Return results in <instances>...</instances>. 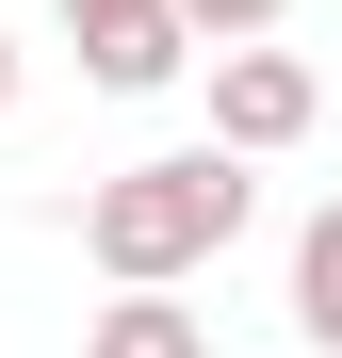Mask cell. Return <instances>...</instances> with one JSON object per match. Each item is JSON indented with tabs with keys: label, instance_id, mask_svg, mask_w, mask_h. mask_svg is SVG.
Masks as SVG:
<instances>
[{
	"label": "cell",
	"instance_id": "obj_8",
	"mask_svg": "<svg viewBox=\"0 0 342 358\" xmlns=\"http://www.w3.org/2000/svg\"><path fill=\"white\" fill-rule=\"evenodd\" d=\"M0 114H17V33H0Z\"/></svg>",
	"mask_w": 342,
	"mask_h": 358
},
{
	"label": "cell",
	"instance_id": "obj_5",
	"mask_svg": "<svg viewBox=\"0 0 342 358\" xmlns=\"http://www.w3.org/2000/svg\"><path fill=\"white\" fill-rule=\"evenodd\" d=\"M294 326H310V342L342 358V196H326V212L294 228Z\"/></svg>",
	"mask_w": 342,
	"mask_h": 358
},
{
	"label": "cell",
	"instance_id": "obj_1",
	"mask_svg": "<svg viewBox=\"0 0 342 358\" xmlns=\"http://www.w3.org/2000/svg\"><path fill=\"white\" fill-rule=\"evenodd\" d=\"M245 212H261V179L228 163V147H147V163H114L98 196H82V261L114 293H180L196 261L245 245Z\"/></svg>",
	"mask_w": 342,
	"mask_h": 358
},
{
	"label": "cell",
	"instance_id": "obj_4",
	"mask_svg": "<svg viewBox=\"0 0 342 358\" xmlns=\"http://www.w3.org/2000/svg\"><path fill=\"white\" fill-rule=\"evenodd\" d=\"M82 358H212V326L180 310V293H114V310L82 326Z\"/></svg>",
	"mask_w": 342,
	"mask_h": 358
},
{
	"label": "cell",
	"instance_id": "obj_6",
	"mask_svg": "<svg viewBox=\"0 0 342 358\" xmlns=\"http://www.w3.org/2000/svg\"><path fill=\"white\" fill-rule=\"evenodd\" d=\"M163 17H180V33H212V49H261L294 0H163Z\"/></svg>",
	"mask_w": 342,
	"mask_h": 358
},
{
	"label": "cell",
	"instance_id": "obj_3",
	"mask_svg": "<svg viewBox=\"0 0 342 358\" xmlns=\"http://www.w3.org/2000/svg\"><path fill=\"white\" fill-rule=\"evenodd\" d=\"M180 66H196V33L163 17V0H147V17H114V33H82V82H98V98H163Z\"/></svg>",
	"mask_w": 342,
	"mask_h": 358
},
{
	"label": "cell",
	"instance_id": "obj_7",
	"mask_svg": "<svg viewBox=\"0 0 342 358\" xmlns=\"http://www.w3.org/2000/svg\"><path fill=\"white\" fill-rule=\"evenodd\" d=\"M114 17H147V0H66V33H114Z\"/></svg>",
	"mask_w": 342,
	"mask_h": 358
},
{
	"label": "cell",
	"instance_id": "obj_2",
	"mask_svg": "<svg viewBox=\"0 0 342 358\" xmlns=\"http://www.w3.org/2000/svg\"><path fill=\"white\" fill-rule=\"evenodd\" d=\"M310 114H326L310 49H212V147H228V163H277V147H310Z\"/></svg>",
	"mask_w": 342,
	"mask_h": 358
}]
</instances>
